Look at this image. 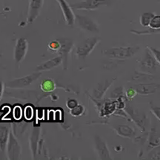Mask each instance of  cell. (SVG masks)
<instances>
[{
	"label": "cell",
	"mask_w": 160,
	"mask_h": 160,
	"mask_svg": "<svg viewBox=\"0 0 160 160\" xmlns=\"http://www.w3.org/2000/svg\"><path fill=\"white\" fill-rule=\"evenodd\" d=\"M85 112V106L82 104H77L76 106L73 107L72 109H70V114L72 115L73 117H79L82 116Z\"/></svg>",
	"instance_id": "obj_25"
},
{
	"label": "cell",
	"mask_w": 160,
	"mask_h": 160,
	"mask_svg": "<svg viewBox=\"0 0 160 160\" xmlns=\"http://www.w3.org/2000/svg\"><path fill=\"white\" fill-rule=\"evenodd\" d=\"M75 24L78 28L83 31L91 32V33H98L100 31L98 24L94 21L92 18H90L85 15H75Z\"/></svg>",
	"instance_id": "obj_6"
},
{
	"label": "cell",
	"mask_w": 160,
	"mask_h": 160,
	"mask_svg": "<svg viewBox=\"0 0 160 160\" xmlns=\"http://www.w3.org/2000/svg\"><path fill=\"white\" fill-rule=\"evenodd\" d=\"M150 110H151L152 114L156 117L160 121V106H156V105H151L150 106Z\"/></svg>",
	"instance_id": "obj_30"
},
{
	"label": "cell",
	"mask_w": 160,
	"mask_h": 160,
	"mask_svg": "<svg viewBox=\"0 0 160 160\" xmlns=\"http://www.w3.org/2000/svg\"><path fill=\"white\" fill-rule=\"evenodd\" d=\"M137 94L147 96V95L154 94L160 88V84L158 83H149V82H142V83H135L132 85Z\"/></svg>",
	"instance_id": "obj_13"
},
{
	"label": "cell",
	"mask_w": 160,
	"mask_h": 160,
	"mask_svg": "<svg viewBox=\"0 0 160 160\" xmlns=\"http://www.w3.org/2000/svg\"><path fill=\"white\" fill-rule=\"evenodd\" d=\"M113 130L117 133V135L125 138H135L137 136V131L133 126L128 124H115Z\"/></svg>",
	"instance_id": "obj_17"
},
{
	"label": "cell",
	"mask_w": 160,
	"mask_h": 160,
	"mask_svg": "<svg viewBox=\"0 0 160 160\" xmlns=\"http://www.w3.org/2000/svg\"><path fill=\"white\" fill-rule=\"evenodd\" d=\"M4 82L2 81V80H0V100H1L2 96H3V92H4Z\"/></svg>",
	"instance_id": "obj_33"
},
{
	"label": "cell",
	"mask_w": 160,
	"mask_h": 160,
	"mask_svg": "<svg viewBox=\"0 0 160 160\" xmlns=\"http://www.w3.org/2000/svg\"><path fill=\"white\" fill-rule=\"evenodd\" d=\"M139 67H140V71L143 72H147V73H154L157 69V61L155 59L154 55L152 52L150 51L149 48L145 49L144 54L142 58L139 60Z\"/></svg>",
	"instance_id": "obj_5"
},
{
	"label": "cell",
	"mask_w": 160,
	"mask_h": 160,
	"mask_svg": "<svg viewBox=\"0 0 160 160\" xmlns=\"http://www.w3.org/2000/svg\"><path fill=\"white\" fill-rule=\"evenodd\" d=\"M115 78H109V79H104L103 81H100L96 84L92 90V97L95 99H102L103 96L106 93L108 88L111 86V84L114 82Z\"/></svg>",
	"instance_id": "obj_16"
},
{
	"label": "cell",
	"mask_w": 160,
	"mask_h": 160,
	"mask_svg": "<svg viewBox=\"0 0 160 160\" xmlns=\"http://www.w3.org/2000/svg\"><path fill=\"white\" fill-rule=\"evenodd\" d=\"M160 145V132L157 130L156 125L151 128L148 133L147 137V150H151L152 148Z\"/></svg>",
	"instance_id": "obj_19"
},
{
	"label": "cell",
	"mask_w": 160,
	"mask_h": 160,
	"mask_svg": "<svg viewBox=\"0 0 160 160\" xmlns=\"http://www.w3.org/2000/svg\"><path fill=\"white\" fill-rule=\"evenodd\" d=\"M9 160H18L21 155V145L19 144L18 139L15 137L13 132H10L8 143L5 150Z\"/></svg>",
	"instance_id": "obj_7"
},
{
	"label": "cell",
	"mask_w": 160,
	"mask_h": 160,
	"mask_svg": "<svg viewBox=\"0 0 160 160\" xmlns=\"http://www.w3.org/2000/svg\"><path fill=\"white\" fill-rule=\"evenodd\" d=\"M100 42V38L93 36L86 38L83 41L79 42L76 46H75V55L79 59H85L88 55L91 53L96 45Z\"/></svg>",
	"instance_id": "obj_2"
},
{
	"label": "cell",
	"mask_w": 160,
	"mask_h": 160,
	"mask_svg": "<svg viewBox=\"0 0 160 160\" xmlns=\"http://www.w3.org/2000/svg\"><path fill=\"white\" fill-rule=\"evenodd\" d=\"M140 50V46H119V47H110L104 49L102 53L109 58L124 60L133 57Z\"/></svg>",
	"instance_id": "obj_1"
},
{
	"label": "cell",
	"mask_w": 160,
	"mask_h": 160,
	"mask_svg": "<svg viewBox=\"0 0 160 160\" xmlns=\"http://www.w3.org/2000/svg\"><path fill=\"white\" fill-rule=\"evenodd\" d=\"M56 2L59 4L60 8H61L66 24L68 26H73L75 23V14L73 12V8L71 7V5H69L66 0H56Z\"/></svg>",
	"instance_id": "obj_15"
},
{
	"label": "cell",
	"mask_w": 160,
	"mask_h": 160,
	"mask_svg": "<svg viewBox=\"0 0 160 160\" xmlns=\"http://www.w3.org/2000/svg\"><path fill=\"white\" fill-rule=\"evenodd\" d=\"M112 0H84L71 5V7L77 10H95L102 6H108Z\"/></svg>",
	"instance_id": "obj_8"
},
{
	"label": "cell",
	"mask_w": 160,
	"mask_h": 160,
	"mask_svg": "<svg viewBox=\"0 0 160 160\" xmlns=\"http://www.w3.org/2000/svg\"><path fill=\"white\" fill-rule=\"evenodd\" d=\"M108 98L111 99H118V98H125V91L122 86H118L111 90L108 95Z\"/></svg>",
	"instance_id": "obj_24"
},
{
	"label": "cell",
	"mask_w": 160,
	"mask_h": 160,
	"mask_svg": "<svg viewBox=\"0 0 160 160\" xmlns=\"http://www.w3.org/2000/svg\"><path fill=\"white\" fill-rule=\"evenodd\" d=\"M124 110L128 114L129 118L137 125L138 128L142 132H146V122H147L146 113L143 112L142 110L131 106V105H126Z\"/></svg>",
	"instance_id": "obj_3"
},
{
	"label": "cell",
	"mask_w": 160,
	"mask_h": 160,
	"mask_svg": "<svg viewBox=\"0 0 160 160\" xmlns=\"http://www.w3.org/2000/svg\"><path fill=\"white\" fill-rule=\"evenodd\" d=\"M40 134H41V127L37 126V125H34L29 136V146H30V151H31V156L33 159L36 158L37 155Z\"/></svg>",
	"instance_id": "obj_14"
},
{
	"label": "cell",
	"mask_w": 160,
	"mask_h": 160,
	"mask_svg": "<svg viewBox=\"0 0 160 160\" xmlns=\"http://www.w3.org/2000/svg\"><path fill=\"white\" fill-rule=\"evenodd\" d=\"M28 51V41L26 38L24 37H19L16 40V43H15L14 46V52H13V56H14V61L16 64L21 63L25 56H26Z\"/></svg>",
	"instance_id": "obj_9"
},
{
	"label": "cell",
	"mask_w": 160,
	"mask_h": 160,
	"mask_svg": "<svg viewBox=\"0 0 160 160\" xmlns=\"http://www.w3.org/2000/svg\"><path fill=\"white\" fill-rule=\"evenodd\" d=\"M77 104H78V101L76 99H74V98H69V99H67V101H66V106H67V108L69 110L72 109L73 107H75Z\"/></svg>",
	"instance_id": "obj_31"
},
{
	"label": "cell",
	"mask_w": 160,
	"mask_h": 160,
	"mask_svg": "<svg viewBox=\"0 0 160 160\" xmlns=\"http://www.w3.org/2000/svg\"><path fill=\"white\" fill-rule=\"evenodd\" d=\"M40 88L45 93H52L56 89V83L51 78H46L40 83Z\"/></svg>",
	"instance_id": "obj_22"
},
{
	"label": "cell",
	"mask_w": 160,
	"mask_h": 160,
	"mask_svg": "<svg viewBox=\"0 0 160 160\" xmlns=\"http://www.w3.org/2000/svg\"><path fill=\"white\" fill-rule=\"evenodd\" d=\"M59 41H60V44L61 45H60V49L57 53H58V55H60V56L62 57L63 69L67 70V68H68V57H69V54L73 48L74 43L71 39H68V38H59Z\"/></svg>",
	"instance_id": "obj_10"
},
{
	"label": "cell",
	"mask_w": 160,
	"mask_h": 160,
	"mask_svg": "<svg viewBox=\"0 0 160 160\" xmlns=\"http://www.w3.org/2000/svg\"><path fill=\"white\" fill-rule=\"evenodd\" d=\"M10 127L7 124H0V150L5 152L8 143L9 135H10Z\"/></svg>",
	"instance_id": "obj_20"
},
{
	"label": "cell",
	"mask_w": 160,
	"mask_h": 160,
	"mask_svg": "<svg viewBox=\"0 0 160 160\" xmlns=\"http://www.w3.org/2000/svg\"><path fill=\"white\" fill-rule=\"evenodd\" d=\"M132 81L136 82V83H142V82H148L150 80H153L154 76L151 73H147V72H143V71H134L132 75Z\"/></svg>",
	"instance_id": "obj_21"
},
{
	"label": "cell",
	"mask_w": 160,
	"mask_h": 160,
	"mask_svg": "<svg viewBox=\"0 0 160 160\" xmlns=\"http://www.w3.org/2000/svg\"><path fill=\"white\" fill-rule=\"evenodd\" d=\"M44 0H29L28 5V14H27V23L31 24L39 16L43 6Z\"/></svg>",
	"instance_id": "obj_12"
},
{
	"label": "cell",
	"mask_w": 160,
	"mask_h": 160,
	"mask_svg": "<svg viewBox=\"0 0 160 160\" xmlns=\"http://www.w3.org/2000/svg\"><path fill=\"white\" fill-rule=\"evenodd\" d=\"M148 48H149L150 51L152 52V54L154 55V57H155V59H156L157 63L160 65V50L157 48H154L152 46H148Z\"/></svg>",
	"instance_id": "obj_29"
},
{
	"label": "cell",
	"mask_w": 160,
	"mask_h": 160,
	"mask_svg": "<svg viewBox=\"0 0 160 160\" xmlns=\"http://www.w3.org/2000/svg\"><path fill=\"white\" fill-rule=\"evenodd\" d=\"M136 94L137 93H136V91H135V89L131 86L125 91V99L128 100V101H131V100L136 96Z\"/></svg>",
	"instance_id": "obj_28"
},
{
	"label": "cell",
	"mask_w": 160,
	"mask_h": 160,
	"mask_svg": "<svg viewBox=\"0 0 160 160\" xmlns=\"http://www.w3.org/2000/svg\"><path fill=\"white\" fill-rule=\"evenodd\" d=\"M60 41L59 39H55V40H52L51 42L48 43V50H50V51L52 52H58L59 49H60Z\"/></svg>",
	"instance_id": "obj_27"
},
{
	"label": "cell",
	"mask_w": 160,
	"mask_h": 160,
	"mask_svg": "<svg viewBox=\"0 0 160 160\" xmlns=\"http://www.w3.org/2000/svg\"><path fill=\"white\" fill-rule=\"evenodd\" d=\"M62 61H63L62 57L60 56V55H58V56H55L52 59L47 60V61L39 64L38 66L36 67V71H40V72L49 71V70H51V69H53L55 67L59 66V65H61Z\"/></svg>",
	"instance_id": "obj_18"
},
{
	"label": "cell",
	"mask_w": 160,
	"mask_h": 160,
	"mask_svg": "<svg viewBox=\"0 0 160 160\" xmlns=\"http://www.w3.org/2000/svg\"><path fill=\"white\" fill-rule=\"evenodd\" d=\"M148 159H160V145L151 149L147 155Z\"/></svg>",
	"instance_id": "obj_26"
},
{
	"label": "cell",
	"mask_w": 160,
	"mask_h": 160,
	"mask_svg": "<svg viewBox=\"0 0 160 160\" xmlns=\"http://www.w3.org/2000/svg\"><path fill=\"white\" fill-rule=\"evenodd\" d=\"M32 116H33V109H32V107L28 106V107L25 108V118H26L27 120H30V119L32 118Z\"/></svg>",
	"instance_id": "obj_32"
},
{
	"label": "cell",
	"mask_w": 160,
	"mask_h": 160,
	"mask_svg": "<svg viewBox=\"0 0 160 160\" xmlns=\"http://www.w3.org/2000/svg\"><path fill=\"white\" fill-rule=\"evenodd\" d=\"M42 73L40 71L32 72L31 74H28L26 76L20 77V78H15L10 80V81L6 84L9 88L12 89H19V88H24L27 87L29 85H31L33 82H35L36 80L41 76Z\"/></svg>",
	"instance_id": "obj_4"
},
{
	"label": "cell",
	"mask_w": 160,
	"mask_h": 160,
	"mask_svg": "<svg viewBox=\"0 0 160 160\" xmlns=\"http://www.w3.org/2000/svg\"><path fill=\"white\" fill-rule=\"evenodd\" d=\"M154 13L153 12H143L141 15H140V19L139 22L141 24V26L143 27H149V24L151 22L152 18L154 17Z\"/></svg>",
	"instance_id": "obj_23"
},
{
	"label": "cell",
	"mask_w": 160,
	"mask_h": 160,
	"mask_svg": "<svg viewBox=\"0 0 160 160\" xmlns=\"http://www.w3.org/2000/svg\"><path fill=\"white\" fill-rule=\"evenodd\" d=\"M94 148L100 160H111V155H110L106 141L98 135L94 136Z\"/></svg>",
	"instance_id": "obj_11"
}]
</instances>
